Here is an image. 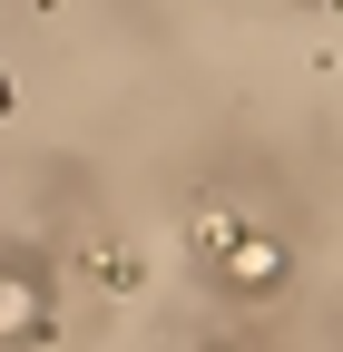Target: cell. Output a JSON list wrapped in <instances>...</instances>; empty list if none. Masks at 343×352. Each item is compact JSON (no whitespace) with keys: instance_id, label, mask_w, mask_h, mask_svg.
I'll return each mask as SVG.
<instances>
[{"instance_id":"5b68a950","label":"cell","mask_w":343,"mask_h":352,"mask_svg":"<svg viewBox=\"0 0 343 352\" xmlns=\"http://www.w3.org/2000/svg\"><path fill=\"white\" fill-rule=\"evenodd\" d=\"M0 108H10V78H0Z\"/></svg>"},{"instance_id":"3957f363","label":"cell","mask_w":343,"mask_h":352,"mask_svg":"<svg viewBox=\"0 0 343 352\" xmlns=\"http://www.w3.org/2000/svg\"><path fill=\"white\" fill-rule=\"evenodd\" d=\"M236 235H245V215H236V206H196V215H187V245H196L206 264H226Z\"/></svg>"},{"instance_id":"277c9868","label":"cell","mask_w":343,"mask_h":352,"mask_svg":"<svg viewBox=\"0 0 343 352\" xmlns=\"http://www.w3.org/2000/svg\"><path fill=\"white\" fill-rule=\"evenodd\" d=\"M79 274H98V284H138V254H127V245H79Z\"/></svg>"},{"instance_id":"6da1fadb","label":"cell","mask_w":343,"mask_h":352,"mask_svg":"<svg viewBox=\"0 0 343 352\" xmlns=\"http://www.w3.org/2000/svg\"><path fill=\"white\" fill-rule=\"evenodd\" d=\"M216 274H226V294H245V303H265V294H275V284L294 274V254H284V245H275L265 226H245V235L226 245V264H216Z\"/></svg>"},{"instance_id":"8992f818","label":"cell","mask_w":343,"mask_h":352,"mask_svg":"<svg viewBox=\"0 0 343 352\" xmlns=\"http://www.w3.org/2000/svg\"><path fill=\"white\" fill-rule=\"evenodd\" d=\"M333 20H343V0H333Z\"/></svg>"},{"instance_id":"7a4b0ae2","label":"cell","mask_w":343,"mask_h":352,"mask_svg":"<svg viewBox=\"0 0 343 352\" xmlns=\"http://www.w3.org/2000/svg\"><path fill=\"white\" fill-rule=\"evenodd\" d=\"M0 342H50V284L0 274Z\"/></svg>"}]
</instances>
